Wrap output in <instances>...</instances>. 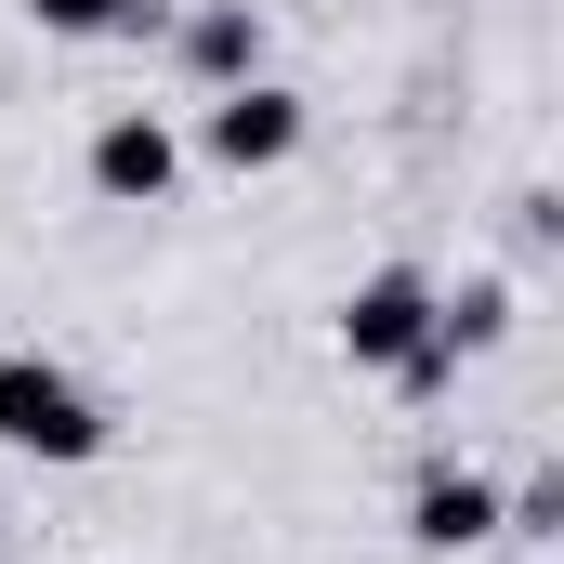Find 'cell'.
Here are the masks:
<instances>
[{"mask_svg":"<svg viewBox=\"0 0 564 564\" xmlns=\"http://www.w3.org/2000/svg\"><path fill=\"white\" fill-rule=\"evenodd\" d=\"M0 446H13V459H53V473L106 459V408H93V381L53 368V355H0Z\"/></svg>","mask_w":564,"mask_h":564,"instance_id":"cell-1","label":"cell"},{"mask_svg":"<svg viewBox=\"0 0 564 564\" xmlns=\"http://www.w3.org/2000/svg\"><path fill=\"white\" fill-rule=\"evenodd\" d=\"M328 341H341V368L394 381V368L433 341V276H421V263H381V276H355V289H341V315H328Z\"/></svg>","mask_w":564,"mask_h":564,"instance_id":"cell-2","label":"cell"},{"mask_svg":"<svg viewBox=\"0 0 564 564\" xmlns=\"http://www.w3.org/2000/svg\"><path fill=\"white\" fill-rule=\"evenodd\" d=\"M197 144H210V171H289L302 158V93L289 79H224Z\"/></svg>","mask_w":564,"mask_h":564,"instance_id":"cell-3","label":"cell"},{"mask_svg":"<svg viewBox=\"0 0 564 564\" xmlns=\"http://www.w3.org/2000/svg\"><path fill=\"white\" fill-rule=\"evenodd\" d=\"M79 171H93V197H106V210H171V184H184V132H171L158 106H119V119L93 132Z\"/></svg>","mask_w":564,"mask_h":564,"instance_id":"cell-4","label":"cell"},{"mask_svg":"<svg viewBox=\"0 0 564 564\" xmlns=\"http://www.w3.org/2000/svg\"><path fill=\"white\" fill-rule=\"evenodd\" d=\"M408 539H421L433 564L486 552V539H499V486H486V473H421V486H408Z\"/></svg>","mask_w":564,"mask_h":564,"instance_id":"cell-5","label":"cell"},{"mask_svg":"<svg viewBox=\"0 0 564 564\" xmlns=\"http://www.w3.org/2000/svg\"><path fill=\"white\" fill-rule=\"evenodd\" d=\"M184 79H197V93L263 79V0H197V13H184Z\"/></svg>","mask_w":564,"mask_h":564,"instance_id":"cell-6","label":"cell"},{"mask_svg":"<svg viewBox=\"0 0 564 564\" xmlns=\"http://www.w3.org/2000/svg\"><path fill=\"white\" fill-rule=\"evenodd\" d=\"M158 0H26V26L40 40H132Z\"/></svg>","mask_w":564,"mask_h":564,"instance_id":"cell-7","label":"cell"},{"mask_svg":"<svg viewBox=\"0 0 564 564\" xmlns=\"http://www.w3.org/2000/svg\"><path fill=\"white\" fill-rule=\"evenodd\" d=\"M499 539H539V552H552L564 539V473H525V486L499 499Z\"/></svg>","mask_w":564,"mask_h":564,"instance_id":"cell-8","label":"cell"}]
</instances>
